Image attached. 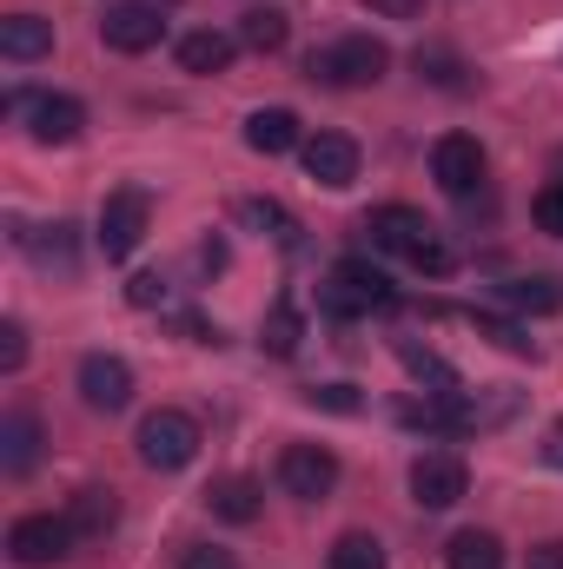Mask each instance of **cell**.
I'll return each instance as SVG.
<instances>
[{"mask_svg": "<svg viewBox=\"0 0 563 569\" xmlns=\"http://www.w3.org/2000/svg\"><path fill=\"white\" fill-rule=\"evenodd\" d=\"M365 232H372L378 252L412 259L424 279H451V272H457V252L437 239V226L424 219L418 206H372V212H365Z\"/></svg>", "mask_w": 563, "mask_h": 569, "instance_id": "obj_1", "label": "cell"}, {"mask_svg": "<svg viewBox=\"0 0 563 569\" xmlns=\"http://www.w3.org/2000/svg\"><path fill=\"white\" fill-rule=\"evenodd\" d=\"M385 67H392V47L372 40V33H345V40H332L305 60V73L325 80V87H378Z\"/></svg>", "mask_w": 563, "mask_h": 569, "instance_id": "obj_2", "label": "cell"}, {"mask_svg": "<svg viewBox=\"0 0 563 569\" xmlns=\"http://www.w3.org/2000/svg\"><path fill=\"white\" fill-rule=\"evenodd\" d=\"M398 291L392 279L372 266V259H338L325 284H318V305H325V318H365V311H385Z\"/></svg>", "mask_w": 563, "mask_h": 569, "instance_id": "obj_3", "label": "cell"}, {"mask_svg": "<svg viewBox=\"0 0 563 569\" xmlns=\"http://www.w3.org/2000/svg\"><path fill=\"white\" fill-rule=\"evenodd\" d=\"M140 463L146 470H186L192 457H199V418H186V411H172V405H159V411H146L140 418Z\"/></svg>", "mask_w": 563, "mask_h": 569, "instance_id": "obj_4", "label": "cell"}, {"mask_svg": "<svg viewBox=\"0 0 563 569\" xmlns=\"http://www.w3.org/2000/svg\"><path fill=\"white\" fill-rule=\"evenodd\" d=\"M146 226H152V192L146 186H120V192H107V206H100V252L120 266V259H134L146 239Z\"/></svg>", "mask_w": 563, "mask_h": 569, "instance_id": "obj_5", "label": "cell"}, {"mask_svg": "<svg viewBox=\"0 0 563 569\" xmlns=\"http://www.w3.org/2000/svg\"><path fill=\"white\" fill-rule=\"evenodd\" d=\"M73 543H80V537H73V523H67V517H47V510H40V517H20V523L7 530V557H13L20 569L67 563V557H73Z\"/></svg>", "mask_w": 563, "mask_h": 569, "instance_id": "obj_6", "label": "cell"}, {"mask_svg": "<svg viewBox=\"0 0 563 569\" xmlns=\"http://www.w3.org/2000/svg\"><path fill=\"white\" fill-rule=\"evenodd\" d=\"M279 490L298 503H325L338 490V457L325 443H285L279 450Z\"/></svg>", "mask_w": 563, "mask_h": 569, "instance_id": "obj_7", "label": "cell"}, {"mask_svg": "<svg viewBox=\"0 0 563 569\" xmlns=\"http://www.w3.org/2000/svg\"><path fill=\"white\" fill-rule=\"evenodd\" d=\"M159 33H166V20H159L152 0H113V7L100 13V47H107V53H152Z\"/></svg>", "mask_w": 563, "mask_h": 569, "instance_id": "obj_8", "label": "cell"}, {"mask_svg": "<svg viewBox=\"0 0 563 569\" xmlns=\"http://www.w3.org/2000/svg\"><path fill=\"white\" fill-rule=\"evenodd\" d=\"M80 398H87V411H127L134 405V365L127 358H113V351H87L80 358Z\"/></svg>", "mask_w": 563, "mask_h": 569, "instance_id": "obj_9", "label": "cell"}, {"mask_svg": "<svg viewBox=\"0 0 563 569\" xmlns=\"http://www.w3.org/2000/svg\"><path fill=\"white\" fill-rule=\"evenodd\" d=\"M484 146L471 140V133H444V140L431 146V179L451 192V199H471L477 186H484Z\"/></svg>", "mask_w": 563, "mask_h": 569, "instance_id": "obj_10", "label": "cell"}, {"mask_svg": "<svg viewBox=\"0 0 563 569\" xmlns=\"http://www.w3.org/2000/svg\"><path fill=\"white\" fill-rule=\"evenodd\" d=\"M464 490H471V470L457 450H424L412 463V497L424 510H451V503H464Z\"/></svg>", "mask_w": 563, "mask_h": 569, "instance_id": "obj_11", "label": "cell"}, {"mask_svg": "<svg viewBox=\"0 0 563 569\" xmlns=\"http://www.w3.org/2000/svg\"><path fill=\"white\" fill-rule=\"evenodd\" d=\"M27 133L40 146H73L87 133V107L73 93H33L27 100Z\"/></svg>", "mask_w": 563, "mask_h": 569, "instance_id": "obj_12", "label": "cell"}, {"mask_svg": "<svg viewBox=\"0 0 563 569\" xmlns=\"http://www.w3.org/2000/svg\"><path fill=\"white\" fill-rule=\"evenodd\" d=\"M298 152H305V172H312L325 192H345V186L358 179V140H345V133H312Z\"/></svg>", "mask_w": 563, "mask_h": 569, "instance_id": "obj_13", "label": "cell"}, {"mask_svg": "<svg viewBox=\"0 0 563 569\" xmlns=\"http://www.w3.org/2000/svg\"><path fill=\"white\" fill-rule=\"evenodd\" d=\"M398 425H412V430H431V437H464V430H477V405L457 391V398H405L398 405Z\"/></svg>", "mask_w": 563, "mask_h": 569, "instance_id": "obj_14", "label": "cell"}, {"mask_svg": "<svg viewBox=\"0 0 563 569\" xmlns=\"http://www.w3.org/2000/svg\"><path fill=\"white\" fill-rule=\"evenodd\" d=\"M206 510H213L219 523H253V517L266 510V490H259V477H246V470H226V477H213V490H206Z\"/></svg>", "mask_w": 563, "mask_h": 569, "instance_id": "obj_15", "label": "cell"}, {"mask_svg": "<svg viewBox=\"0 0 563 569\" xmlns=\"http://www.w3.org/2000/svg\"><path fill=\"white\" fill-rule=\"evenodd\" d=\"M47 53H53V20H40V13H7V20H0V60L33 67V60H47Z\"/></svg>", "mask_w": 563, "mask_h": 569, "instance_id": "obj_16", "label": "cell"}, {"mask_svg": "<svg viewBox=\"0 0 563 569\" xmlns=\"http://www.w3.org/2000/svg\"><path fill=\"white\" fill-rule=\"evenodd\" d=\"M27 252H33V266L40 272H60V279H73L80 272V239H73V226L67 219H53V226H40V232H13Z\"/></svg>", "mask_w": 563, "mask_h": 569, "instance_id": "obj_17", "label": "cell"}, {"mask_svg": "<svg viewBox=\"0 0 563 569\" xmlns=\"http://www.w3.org/2000/svg\"><path fill=\"white\" fill-rule=\"evenodd\" d=\"M67 523H73V537H80V543H100V537L120 523V503H113V490H100V483L73 490V503H67Z\"/></svg>", "mask_w": 563, "mask_h": 569, "instance_id": "obj_18", "label": "cell"}, {"mask_svg": "<svg viewBox=\"0 0 563 569\" xmlns=\"http://www.w3.org/2000/svg\"><path fill=\"white\" fill-rule=\"evenodd\" d=\"M246 146L266 152V159H279V152H292V146H305L298 113H292V107H259V113L246 120Z\"/></svg>", "mask_w": 563, "mask_h": 569, "instance_id": "obj_19", "label": "cell"}, {"mask_svg": "<svg viewBox=\"0 0 563 569\" xmlns=\"http://www.w3.org/2000/svg\"><path fill=\"white\" fill-rule=\"evenodd\" d=\"M233 53H239V33H213V27H199V33L179 40V67H186V73H226Z\"/></svg>", "mask_w": 563, "mask_h": 569, "instance_id": "obj_20", "label": "cell"}, {"mask_svg": "<svg viewBox=\"0 0 563 569\" xmlns=\"http://www.w3.org/2000/svg\"><path fill=\"white\" fill-rule=\"evenodd\" d=\"M33 463H40V425H33L27 411L0 418V470H7V477H27Z\"/></svg>", "mask_w": 563, "mask_h": 569, "instance_id": "obj_21", "label": "cell"}, {"mask_svg": "<svg viewBox=\"0 0 563 569\" xmlns=\"http://www.w3.org/2000/svg\"><path fill=\"white\" fill-rule=\"evenodd\" d=\"M444 569H504V543L491 530H457L444 543Z\"/></svg>", "mask_w": 563, "mask_h": 569, "instance_id": "obj_22", "label": "cell"}, {"mask_svg": "<svg viewBox=\"0 0 563 569\" xmlns=\"http://www.w3.org/2000/svg\"><path fill=\"white\" fill-rule=\"evenodd\" d=\"M285 40H292V20H285L279 7H246V13H239V47H253V53H279Z\"/></svg>", "mask_w": 563, "mask_h": 569, "instance_id": "obj_23", "label": "cell"}, {"mask_svg": "<svg viewBox=\"0 0 563 569\" xmlns=\"http://www.w3.org/2000/svg\"><path fill=\"white\" fill-rule=\"evenodd\" d=\"M233 219H239V226H253V232H266V239H279V246H298V219L285 212L279 199H239V206H233Z\"/></svg>", "mask_w": 563, "mask_h": 569, "instance_id": "obj_24", "label": "cell"}, {"mask_svg": "<svg viewBox=\"0 0 563 569\" xmlns=\"http://www.w3.org/2000/svg\"><path fill=\"white\" fill-rule=\"evenodd\" d=\"M398 358H405V371H412L418 385H431L424 398H457V391H464V385H457V371H451V365H444L437 351H424V345H412V338L398 345Z\"/></svg>", "mask_w": 563, "mask_h": 569, "instance_id": "obj_25", "label": "cell"}, {"mask_svg": "<svg viewBox=\"0 0 563 569\" xmlns=\"http://www.w3.org/2000/svg\"><path fill=\"white\" fill-rule=\"evenodd\" d=\"M325 569H385V543H378V537H365V530H345V537L332 543Z\"/></svg>", "mask_w": 563, "mask_h": 569, "instance_id": "obj_26", "label": "cell"}, {"mask_svg": "<svg viewBox=\"0 0 563 569\" xmlns=\"http://www.w3.org/2000/svg\"><path fill=\"white\" fill-rule=\"evenodd\" d=\"M418 80H431V87H444V93H464L471 80H464V60L451 53V47H418Z\"/></svg>", "mask_w": 563, "mask_h": 569, "instance_id": "obj_27", "label": "cell"}, {"mask_svg": "<svg viewBox=\"0 0 563 569\" xmlns=\"http://www.w3.org/2000/svg\"><path fill=\"white\" fill-rule=\"evenodd\" d=\"M298 338H305V318H298V305H292V298H279V305H273V318H266V338H259V345H266L273 358H292V351H298Z\"/></svg>", "mask_w": 563, "mask_h": 569, "instance_id": "obj_28", "label": "cell"}, {"mask_svg": "<svg viewBox=\"0 0 563 569\" xmlns=\"http://www.w3.org/2000/svg\"><path fill=\"white\" fill-rule=\"evenodd\" d=\"M504 305H517V311H557L563 291H557V279H511L504 284Z\"/></svg>", "mask_w": 563, "mask_h": 569, "instance_id": "obj_29", "label": "cell"}, {"mask_svg": "<svg viewBox=\"0 0 563 569\" xmlns=\"http://www.w3.org/2000/svg\"><path fill=\"white\" fill-rule=\"evenodd\" d=\"M531 219H537L551 239H563V179H557V186H544V192L531 199Z\"/></svg>", "mask_w": 563, "mask_h": 569, "instance_id": "obj_30", "label": "cell"}, {"mask_svg": "<svg viewBox=\"0 0 563 569\" xmlns=\"http://www.w3.org/2000/svg\"><path fill=\"white\" fill-rule=\"evenodd\" d=\"M172 298V284L159 279V272H140V279H127V305L134 311H152V305H166Z\"/></svg>", "mask_w": 563, "mask_h": 569, "instance_id": "obj_31", "label": "cell"}, {"mask_svg": "<svg viewBox=\"0 0 563 569\" xmlns=\"http://www.w3.org/2000/svg\"><path fill=\"white\" fill-rule=\"evenodd\" d=\"M471 325L491 338V345H504V351H531V338H524V325H511V318H477L471 311Z\"/></svg>", "mask_w": 563, "mask_h": 569, "instance_id": "obj_32", "label": "cell"}, {"mask_svg": "<svg viewBox=\"0 0 563 569\" xmlns=\"http://www.w3.org/2000/svg\"><path fill=\"white\" fill-rule=\"evenodd\" d=\"M20 365H27V325L0 318V371H20Z\"/></svg>", "mask_w": 563, "mask_h": 569, "instance_id": "obj_33", "label": "cell"}, {"mask_svg": "<svg viewBox=\"0 0 563 569\" xmlns=\"http://www.w3.org/2000/svg\"><path fill=\"white\" fill-rule=\"evenodd\" d=\"M179 569H239V557L219 550V543H186L179 550Z\"/></svg>", "mask_w": 563, "mask_h": 569, "instance_id": "obj_34", "label": "cell"}, {"mask_svg": "<svg viewBox=\"0 0 563 569\" xmlns=\"http://www.w3.org/2000/svg\"><path fill=\"white\" fill-rule=\"evenodd\" d=\"M365 7H372L378 20H418L424 13V0H365Z\"/></svg>", "mask_w": 563, "mask_h": 569, "instance_id": "obj_35", "label": "cell"}, {"mask_svg": "<svg viewBox=\"0 0 563 569\" xmlns=\"http://www.w3.org/2000/svg\"><path fill=\"white\" fill-rule=\"evenodd\" d=\"M312 405H325V411H358V398L345 391V385H332V391H305Z\"/></svg>", "mask_w": 563, "mask_h": 569, "instance_id": "obj_36", "label": "cell"}, {"mask_svg": "<svg viewBox=\"0 0 563 569\" xmlns=\"http://www.w3.org/2000/svg\"><path fill=\"white\" fill-rule=\"evenodd\" d=\"M531 569H563V537L537 543V550H531Z\"/></svg>", "mask_w": 563, "mask_h": 569, "instance_id": "obj_37", "label": "cell"}, {"mask_svg": "<svg viewBox=\"0 0 563 569\" xmlns=\"http://www.w3.org/2000/svg\"><path fill=\"white\" fill-rule=\"evenodd\" d=\"M199 266H206V272H219V266H226V246H219V239H206V246H199Z\"/></svg>", "mask_w": 563, "mask_h": 569, "instance_id": "obj_38", "label": "cell"}, {"mask_svg": "<svg viewBox=\"0 0 563 569\" xmlns=\"http://www.w3.org/2000/svg\"><path fill=\"white\" fill-rule=\"evenodd\" d=\"M544 457H551V463H557V470H563V418H557V425H551V437H544Z\"/></svg>", "mask_w": 563, "mask_h": 569, "instance_id": "obj_39", "label": "cell"}, {"mask_svg": "<svg viewBox=\"0 0 563 569\" xmlns=\"http://www.w3.org/2000/svg\"><path fill=\"white\" fill-rule=\"evenodd\" d=\"M152 7H159V0H152Z\"/></svg>", "mask_w": 563, "mask_h": 569, "instance_id": "obj_40", "label": "cell"}]
</instances>
